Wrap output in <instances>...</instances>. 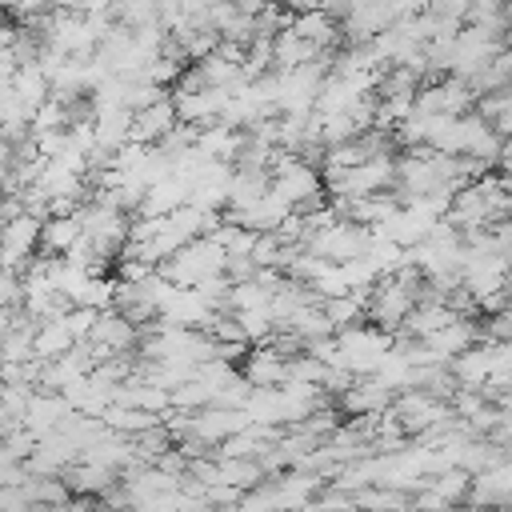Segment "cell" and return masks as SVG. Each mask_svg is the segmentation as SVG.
<instances>
[{
    "label": "cell",
    "mask_w": 512,
    "mask_h": 512,
    "mask_svg": "<svg viewBox=\"0 0 512 512\" xmlns=\"http://www.w3.org/2000/svg\"><path fill=\"white\" fill-rule=\"evenodd\" d=\"M240 372H244V380L252 388H284L288 384V356H280L272 344H264V348L248 352Z\"/></svg>",
    "instance_id": "4fadbf2b"
},
{
    "label": "cell",
    "mask_w": 512,
    "mask_h": 512,
    "mask_svg": "<svg viewBox=\"0 0 512 512\" xmlns=\"http://www.w3.org/2000/svg\"><path fill=\"white\" fill-rule=\"evenodd\" d=\"M472 472H464V468H448V472H440V476H428V492H436L440 500H448L452 508L464 500V496H472Z\"/></svg>",
    "instance_id": "ac0fdd59"
},
{
    "label": "cell",
    "mask_w": 512,
    "mask_h": 512,
    "mask_svg": "<svg viewBox=\"0 0 512 512\" xmlns=\"http://www.w3.org/2000/svg\"><path fill=\"white\" fill-rule=\"evenodd\" d=\"M40 236H44V220H40V216L24 212V216L8 220V224H4V244H0V252H4V268L24 276V268L36 260L32 252H40Z\"/></svg>",
    "instance_id": "8992f818"
},
{
    "label": "cell",
    "mask_w": 512,
    "mask_h": 512,
    "mask_svg": "<svg viewBox=\"0 0 512 512\" xmlns=\"http://www.w3.org/2000/svg\"><path fill=\"white\" fill-rule=\"evenodd\" d=\"M180 128V116H176V104L172 96H164L160 104L136 112V124H132V144H144V148H156L164 136H172Z\"/></svg>",
    "instance_id": "30bf717a"
},
{
    "label": "cell",
    "mask_w": 512,
    "mask_h": 512,
    "mask_svg": "<svg viewBox=\"0 0 512 512\" xmlns=\"http://www.w3.org/2000/svg\"><path fill=\"white\" fill-rule=\"evenodd\" d=\"M72 348H76V336L68 332V324H64V320H60V324H40V328H36L32 356H36L40 364H52V360L68 356Z\"/></svg>",
    "instance_id": "2e32d148"
},
{
    "label": "cell",
    "mask_w": 512,
    "mask_h": 512,
    "mask_svg": "<svg viewBox=\"0 0 512 512\" xmlns=\"http://www.w3.org/2000/svg\"><path fill=\"white\" fill-rule=\"evenodd\" d=\"M236 512H280V496H276V484L268 480V484H260V488L244 492V500H240V508H236Z\"/></svg>",
    "instance_id": "ffe728a7"
},
{
    "label": "cell",
    "mask_w": 512,
    "mask_h": 512,
    "mask_svg": "<svg viewBox=\"0 0 512 512\" xmlns=\"http://www.w3.org/2000/svg\"><path fill=\"white\" fill-rule=\"evenodd\" d=\"M220 316H224V312H216V308H212L196 288H176V292H172V300L160 308V320H164V324L196 328V332H212Z\"/></svg>",
    "instance_id": "52a82bcc"
},
{
    "label": "cell",
    "mask_w": 512,
    "mask_h": 512,
    "mask_svg": "<svg viewBox=\"0 0 512 512\" xmlns=\"http://www.w3.org/2000/svg\"><path fill=\"white\" fill-rule=\"evenodd\" d=\"M456 320H468V316H460L448 300L432 296V300H420V304L412 308V316H408V324H404L400 332H404V336H416V340H428V336L444 332V328L456 324Z\"/></svg>",
    "instance_id": "8fae6325"
},
{
    "label": "cell",
    "mask_w": 512,
    "mask_h": 512,
    "mask_svg": "<svg viewBox=\"0 0 512 512\" xmlns=\"http://www.w3.org/2000/svg\"><path fill=\"white\" fill-rule=\"evenodd\" d=\"M336 344H340V364L336 368L352 372L356 380H368V376H376L380 360L392 352L396 336L384 332V328H376V324L372 328L368 324H356L348 332H336Z\"/></svg>",
    "instance_id": "7a4b0ae2"
},
{
    "label": "cell",
    "mask_w": 512,
    "mask_h": 512,
    "mask_svg": "<svg viewBox=\"0 0 512 512\" xmlns=\"http://www.w3.org/2000/svg\"><path fill=\"white\" fill-rule=\"evenodd\" d=\"M224 268H228V256H224V248H220L216 240H208V236L184 244L168 264H160V272H164L172 284H180V288H196V284H204L208 276H220Z\"/></svg>",
    "instance_id": "3957f363"
},
{
    "label": "cell",
    "mask_w": 512,
    "mask_h": 512,
    "mask_svg": "<svg viewBox=\"0 0 512 512\" xmlns=\"http://www.w3.org/2000/svg\"><path fill=\"white\" fill-rule=\"evenodd\" d=\"M88 344H100V348H108L112 356H132L128 348H136V344H140V328H136L124 312L108 308V312H100L96 332H92V340H88Z\"/></svg>",
    "instance_id": "7c38bea8"
},
{
    "label": "cell",
    "mask_w": 512,
    "mask_h": 512,
    "mask_svg": "<svg viewBox=\"0 0 512 512\" xmlns=\"http://www.w3.org/2000/svg\"><path fill=\"white\" fill-rule=\"evenodd\" d=\"M392 404H396V392H388V388L376 384L372 376H368V380H356V384L340 396V408H344L348 416H360V420H372V416L388 412Z\"/></svg>",
    "instance_id": "5bb4252c"
},
{
    "label": "cell",
    "mask_w": 512,
    "mask_h": 512,
    "mask_svg": "<svg viewBox=\"0 0 512 512\" xmlns=\"http://www.w3.org/2000/svg\"><path fill=\"white\" fill-rule=\"evenodd\" d=\"M272 192L284 196L296 212H312L320 204H328V188H324V172H316V164L292 156V152H276L272 160Z\"/></svg>",
    "instance_id": "6da1fadb"
},
{
    "label": "cell",
    "mask_w": 512,
    "mask_h": 512,
    "mask_svg": "<svg viewBox=\"0 0 512 512\" xmlns=\"http://www.w3.org/2000/svg\"><path fill=\"white\" fill-rule=\"evenodd\" d=\"M496 348H500L496 340H480L476 348H468L460 360L448 364L452 380H456L460 388H468V392H484L488 380L496 376Z\"/></svg>",
    "instance_id": "ba28073f"
},
{
    "label": "cell",
    "mask_w": 512,
    "mask_h": 512,
    "mask_svg": "<svg viewBox=\"0 0 512 512\" xmlns=\"http://www.w3.org/2000/svg\"><path fill=\"white\" fill-rule=\"evenodd\" d=\"M244 412H248L252 424H260V428H280V424H284V420H280V388H256Z\"/></svg>",
    "instance_id": "d6986e66"
},
{
    "label": "cell",
    "mask_w": 512,
    "mask_h": 512,
    "mask_svg": "<svg viewBox=\"0 0 512 512\" xmlns=\"http://www.w3.org/2000/svg\"><path fill=\"white\" fill-rule=\"evenodd\" d=\"M96 320H100V312H96V308H80V304H72V312L64 316V324H68V332L76 336V344L92 340V332H96Z\"/></svg>",
    "instance_id": "44dd1931"
},
{
    "label": "cell",
    "mask_w": 512,
    "mask_h": 512,
    "mask_svg": "<svg viewBox=\"0 0 512 512\" xmlns=\"http://www.w3.org/2000/svg\"><path fill=\"white\" fill-rule=\"evenodd\" d=\"M304 248H312V252L324 256L328 264H352V260H360V256L372 248V232L360 228V224H352V220H340V224H332L328 232L312 236Z\"/></svg>",
    "instance_id": "277c9868"
},
{
    "label": "cell",
    "mask_w": 512,
    "mask_h": 512,
    "mask_svg": "<svg viewBox=\"0 0 512 512\" xmlns=\"http://www.w3.org/2000/svg\"><path fill=\"white\" fill-rule=\"evenodd\" d=\"M68 416H72V408H68L64 396H56V392H32L28 412H24V428H28L36 440H48L52 432L64 428Z\"/></svg>",
    "instance_id": "9c48e42d"
},
{
    "label": "cell",
    "mask_w": 512,
    "mask_h": 512,
    "mask_svg": "<svg viewBox=\"0 0 512 512\" xmlns=\"http://www.w3.org/2000/svg\"><path fill=\"white\" fill-rule=\"evenodd\" d=\"M80 240H84V220L80 216H48L44 236H40V252L44 256H68Z\"/></svg>",
    "instance_id": "9a60e30c"
},
{
    "label": "cell",
    "mask_w": 512,
    "mask_h": 512,
    "mask_svg": "<svg viewBox=\"0 0 512 512\" xmlns=\"http://www.w3.org/2000/svg\"><path fill=\"white\" fill-rule=\"evenodd\" d=\"M416 304H420V300H416V292L388 276V280H380V284L372 288L368 320H372L376 328H384V332H396V328H404V324H408V316H412V308H416Z\"/></svg>",
    "instance_id": "5b68a950"
},
{
    "label": "cell",
    "mask_w": 512,
    "mask_h": 512,
    "mask_svg": "<svg viewBox=\"0 0 512 512\" xmlns=\"http://www.w3.org/2000/svg\"><path fill=\"white\" fill-rule=\"evenodd\" d=\"M220 484H228L236 492H252L260 484H268V472L260 460H220Z\"/></svg>",
    "instance_id": "e0dca14e"
}]
</instances>
